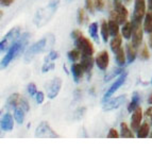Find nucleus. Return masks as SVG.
I'll return each mask as SVG.
<instances>
[{"mask_svg":"<svg viewBox=\"0 0 152 152\" xmlns=\"http://www.w3.org/2000/svg\"><path fill=\"white\" fill-rule=\"evenodd\" d=\"M35 137L36 138H58L60 136L51 129L48 122L43 121L38 124V127L36 128Z\"/></svg>","mask_w":152,"mask_h":152,"instance_id":"7","label":"nucleus"},{"mask_svg":"<svg viewBox=\"0 0 152 152\" xmlns=\"http://www.w3.org/2000/svg\"><path fill=\"white\" fill-rule=\"evenodd\" d=\"M67 56H68L69 61H71L72 63H76V62H78L79 60H80V58H81V51L77 48L72 49V50L68 51Z\"/></svg>","mask_w":152,"mask_h":152,"instance_id":"31","label":"nucleus"},{"mask_svg":"<svg viewBox=\"0 0 152 152\" xmlns=\"http://www.w3.org/2000/svg\"><path fill=\"white\" fill-rule=\"evenodd\" d=\"M54 67H56V65H54V63H52V62H45L43 67H42V72L46 74V72H48V71L54 69Z\"/></svg>","mask_w":152,"mask_h":152,"instance_id":"35","label":"nucleus"},{"mask_svg":"<svg viewBox=\"0 0 152 152\" xmlns=\"http://www.w3.org/2000/svg\"><path fill=\"white\" fill-rule=\"evenodd\" d=\"M142 120V110L140 107H136L131 117V129L133 132H137L140 127V122Z\"/></svg>","mask_w":152,"mask_h":152,"instance_id":"12","label":"nucleus"},{"mask_svg":"<svg viewBox=\"0 0 152 152\" xmlns=\"http://www.w3.org/2000/svg\"><path fill=\"white\" fill-rule=\"evenodd\" d=\"M0 2H1V5H3V7H10L14 2V0H0Z\"/></svg>","mask_w":152,"mask_h":152,"instance_id":"43","label":"nucleus"},{"mask_svg":"<svg viewBox=\"0 0 152 152\" xmlns=\"http://www.w3.org/2000/svg\"><path fill=\"white\" fill-rule=\"evenodd\" d=\"M85 72H86V71H85V69H84L82 64L72 63V65H71V74L74 76V80L76 83H78V82L81 80L82 77L84 76Z\"/></svg>","mask_w":152,"mask_h":152,"instance_id":"15","label":"nucleus"},{"mask_svg":"<svg viewBox=\"0 0 152 152\" xmlns=\"http://www.w3.org/2000/svg\"><path fill=\"white\" fill-rule=\"evenodd\" d=\"M58 56H58V53L56 51H50V52L47 54V56L45 58V62H52V61H54V60H56Z\"/></svg>","mask_w":152,"mask_h":152,"instance_id":"36","label":"nucleus"},{"mask_svg":"<svg viewBox=\"0 0 152 152\" xmlns=\"http://www.w3.org/2000/svg\"><path fill=\"white\" fill-rule=\"evenodd\" d=\"M121 43H122V37L118 34V35L114 36L113 37V39L111 41V44H110V47H111V50L113 51V52H116L118 49L121 47Z\"/></svg>","mask_w":152,"mask_h":152,"instance_id":"26","label":"nucleus"},{"mask_svg":"<svg viewBox=\"0 0 152 152\" xmlns=\"http://www.w3.org/2000/svg\"><path fill=\"white\" fill-rule=\"evenodd\" d=\"M62 87V80L60 78H54L52 81L49 83L48 89H47V96L49 99L56 98L58 95Z\"/></svg>","mask_w":152,"mask_h":152,"instance_id":"10","label":"nucleus"},{"mask_svg":"<svg viewBox=\"0 0 152 152\" xmlns=\"http://www.w3.org/2000/svg\"><path fill=\"white\" fill-rule=\"evenodd\" d=\"M140 94L137 93V91H134L133 95H132V100L130 102V104L128 105V112L132 113V112H134L136 110V107H140Z\"/></svg>","mask_w":152,"mask_h":152,"instance_id":"20","label":"nucleus"},{"mask_svg":"<svg viewBox=\"0 0 152 152\" xmlns=\"http://www.w3.org/2000/svg\"><path fill=\"white\" fill-rule=\"evenodd\" d=\"M29 36H30V34L28 32H25L23 34H21V36H19V38L16 41V43L9 49L7 54H5L4 58L1 61V67L2 68H5L16 56H19L23 52V49L26 48V45L28 44Z\"/></svg>","mask_w":152,"mask_h":152,"instance_id":"2","label":"nucleus"},{"mask_svg":"<svg viewBox=\"0 0 152 152\" xmlns=\"http://www.w3.org/2000/svg\"><path fill=\"white\" fill-rule=\"evenodd\" d=\"M151 85H152V79H151Z\"/></svg>","mask_w":152,"mask_h":152,"instance_id":"48","label":"nucleus"},{"mask_svg":"<svg viewBox=\"0 0 152 152\" xmlns=\"http://www.w3.org/2000/svg\"><path fill=\"white\" fill-rule=\"evenodd\" d=\"M95 3V8L98 11H102L104 9V5H105V1L104 0H94Z\"/></svg>","mask_w":152,"mask_h":152,"instance_id":"40","label":"nucleus"},{"mask_svg":"<svg viewBox=\"0 0 152 152\" xmlns=\"http://www.w3.org/2000/svg\"><path fill=\"white\" fill-rule=\"evenodd\" d=\"M110 17H111V19L116 20L119 25H124V23H127L128 10L121 2H119L117 0L114 2V11H111Z\"/></svg>","mask_w":152,"mask_h":152,"instance_id":"6","label":"nucleus"},{"mask_svg":"<svg viewBox=\"0 0 152 152\" xmlns=\"http://www.w3.org/2000/svg\"><path fill=\"white\" fill-rule=\"evenodd\" d=\"M58 2H60V0H52L46 7L39 9L33 18L34 25L39 28V27H43L48 23L52 18V16L54 15V13L58 7Z\"/></svg>","mask_w":152,"mask_h":152,"instance_id":"3","label":"nucleus"},{"mask_svg":"<svg viewBox=\"0 0 152 152\" xmlns=\"http://www.w3.org/2000/svg\"><path fill=\"white\" fill-rule=\"evenodd\" d=\"M127 76H128V72H127V71H124V72H122V74L118 77V79H117V80H115L114 83L112 84V86L110 87V88L107 89V93L104 94L103 101H105V100H107L110 97H112V95L114 94L115 91H117V89L119 88L121 85H124V83L126 82V80H127Z\"/></svg>","mask_w":152,"mask_h":152,"instance_id":"9","label":"nucleus"},{"mask_svg":"<svg viewBox=\"0 0 152 152\" xmlns=\"http://www.w3.org/2000/svg\"><path fill=\"white\" fill-rule=\"evenodd\" d=\"M140 58L142 60H148L150 58V53H149V50H148L147 45H142L140 52Z\"/></svg>","mask_w":152,"mask_h":152,"instance_id":"34","label":"nucleus"},{"mask_svg":"<svg viewBox=\"0 0 152 152\" xmlns=\"http://www.w3.org/2000/svg\"><path fill=\"white\" fill-rule=\"evenodd\" d=\"M122 72H124V69H122L121 67H119V68H116V69H113L112 71H110L109 75H107V76L104 77V81H105V82H109L110 80L114 79L115 77L121 75Z\"/></svg>","mask_w":152,"mask_h":152,"instance_id":"32","label":"nucleus"},{"mask_svg":"<svg viewBox=\"0 0 152 152\" xmlns=\"http://www.w3.org/2000/svg\"><path fill=\"white\" fill-rule=\"evenodd\" d=\"M81 64L83 65L86 72H91L94 66V58L93 56H81Z\"/></svg>","mask_w":152,"mask_h":152,"instance_id":"19","label":"nucleus"},{"mask_svg":"<svg viewBox=\"0 0 152 152\" xmlns=\"http://www.w3.org/2000/svg\"><path fill=\"white\" fill-rule=\"evenodd\" d=\"M149 133H150V124L144 122L140 127L138 131H137V137L138 138H146V137H148Z\"/></svg>","mask_w":152,"mask_h":152,"instance_id":"23","label":"nucleus"},{"mask_svg":"<svg viewBox=\"0 0 152 152\" xmlns=\"http://www.w3.org/2000/svg\"><path fill=\"white\" fill-rule=\"evenodd\" d=\"M142 34L144 29L142 28V23L133 25V33H132V43L134 44L136 48H138L142 43Z\"/></svg>","mask_w":152,"mask_h":152,"instance_id":"11","label":"nucleus"},{"mask_svg":"<svg viewBox=\"0 0 152 152\" xmlns=\"http://www.w3.org/2000/svg\"><path fill=\"white\" fill-rule=\"evenodd\" d=\"M126 100H127V96L126 95H124V96H118L116 97V98L112 99V100H110L109 102H107V103L103 105V111H112V110H115V109H118L119 107H121L122 104L126 102Z\"/></svg>","mask_w":152,"mask_h":152,"instance_id":"13","label":"nucleus"},{"mask_svg":"<svg viewBox=\"0 0 152 152\" xmlns=\"http://www.w3.org/2000/svg\"><path fill=\"white\" fill-rule=\"evenodd\" d=\"M148 103L149 104H152V94L149 96V98H148Z\"/></svg>","mask_w":152,"mask_h":152,"instance_id":"45","label":"nucleus"},{"mask_svg":"<svg viewBox=\"0 0 152 152\" xmlns=\"http://www.w3.org/2000/svg\"><path fill=\"white\" fill-rule=\"evenodd\" d=\"M124 3H127V4H129V3L131 2L132 0H124Z\"/></svg>","mask_w":152,"mask_h":152,"instance_id":"47","label":"nucleus"},{"mask_svg":"<svg viewBox=\"0 0 152 152\" xmlns=\"http://www.w3.org/2000/svg\"><path fill=\"white\" fill-rule=\"evenodd\" d=\"M109 28H110V34L111 36H116L118 35V32H119V23H117L114 19H110L109 20Z\"/></svg>","mask_w":152,"mask_h":152,"instance_id":"29","label":"nucleus"},{"mask_svg":"<svg viewBox=\"0 0 152 152\" xmlns=\"http://www.w3.org/2000/svg\"><path fill=\"white\" fill-rule=\"evenodd\" d=\"M101 35H102V39H103L104 43H107L109 41V36L110 34V28H109V23H107L105 20H102L101 23Z\"/></svg>","mask_w":152,"mask_h":152,"instance_id":"27","label":"nucleus"},{"mask_svg":"<svg viewBox=\"0 0 152 152\" xmlns=\"http://www.w3.org/2000/svg\"><path fill=\"white\" fill-rule=\"evenodd\" d=\"M148 10L152 14V0H148Z\"/></svg>","mask_w":152,"mask_h":152,"instance_id":"44","label":"nucleus"},{"mask_svg":"<svg viewBox=\"0 0 152 152\" xmlns=\"http://www.w3.org/2000/svg\"><path fill=\"white\" fill-rule=\"evenodd\" d=\"M28 93H29V95H30L31 97L36 96V94H37V89H36L35 84H34V83L28 84Z\"/></svg>","mask_w":152,"mask_h":152,"instance_id":"38","label":"nucleus"},{"mask_svg":"<svg viewBox=\"0 0 152 152\" xmlns=\"http://www.w3.org/2000/svg\"><path fill=\"white\" fill-rule=\"evenodd\" d=\"M19 34H20V29H19V27H14V28L11 29V30L3 36L2 41L0 43V50L2 51V52L8 51L9 49L16 43V41H17L18 38H19Z\"/></svg>","mask_w":152,"mask_h":152,"instance_id":"4","label":"nucleus"},{"mask_svg":"<svg viewBox=\"0 0 152 152\" xmlns=\"http://www.w3.org/2000/svg\"><path fill=\"white\" fill-rule=\"evenodd\" d=\"M35 98H36V102H37L38 104L43 103V102H44V98H45L43 91H37V94H36Z\"/></svg>","mask_w":152,"mask_h":152,"instance_id":"42","label":"nucleus"},{"mask_svg":"<svg viewBox=\"0 0 152 152\" xmlns=\"http://www.w3.org/2000/svg\"><path fill=\"white\" fill-rule=\"evenodd\" d=\"M146 16V1L145 0H135L134 12L132 14V23H142V18Z\"/></svg>","mask_w":152,"mask_h":152,"instance_id":"8","label":"nucleus"},{"mask_svg":"<svg viewBox=\"0 0 152 152\" xmlns=\"http://www.w3.org/2000/svg\"><path fill=\"white\" fill-rule=\"evenodd\" d=\"M95 62H96L99 69L105 70V69L107 68V66H109V62H110V56H109V53H107V50L100 51V52L97 54Z\"/></svg>","mask_w":152,"mask_h":152,"instance_id":"14","label":"nucleus"},{"mask_svg":"<svg viewBox=\"0 0 152 152\" xmlns=\"http://www.w3.org/2000/svg\"><path fill=\"white\" fill-rule=\"evenodd\" d=\"M122 36H124L126 39H130L132 36V33H133V23L127 21L126 23H124V27L121 29Z\"/></svg>","mask_w":152,"mask_h":152,"instance_id":"22","label":"nucleus"},{"mask_svg":"<svg viewBox=\"0 0 152 152\" xmlns=\"http://www.w3.org/2000/svg\"><path fill=\"white\" fill-rule=\"evenodd\" d=\"M75 46L76 48L81 51V56H93L94 53V46L88 38L85 37L83 34H80L77 38H75Z\"/></svg>","mask_w":152,"mask_h":152,"instance_id":"5","label":"nucleus"},{"mask_svg":"<svg viewBox=\"0 0 152 152\" xmlns=\"http://www.w3.org/2000/svg\"><path fill=\"white\" fill-rule=\"evenodd\" d=\"M85 9H86L91 14H94V11H95L94 0H85Z\"/></svg>","mask_w":152,"mask_h":152,"instance_id":"37","label":"nucleus"},{"mask_svg":"<svg viewBox=\"0 0 152 152\" xmlns=\"http://www.w3.org/2000/svg\"><path fill=\"white\" fill-rule=\"evenodd\" d=\"M77 19H78V23L79 25H84L87 20V16L86 13L83 9H78V15H77Z\"/></svg>","mask_w":152,"mask_h":152,"instance_id":"33","label":"nucleus"},{"mask_svg":"<svg viewBox=\"0 0 152 152\" xmlns=\"http://www.w3.org/2000/svg\"><path fill=\"white\" fill-rule=\"evenodd\" d=\"M136 47L134 46L133 43H128L126 45V50H127V58H128V63H132V62L135 61L137 54Z\"/></svg>","mask_w":152,"mask_h":152,"instance_id":"18","label":"nucleus"},{"mask_svg":"<svg viewBox=\"0 0 152 152\" xmlns=\"http://www.w3.org/2000/svg\"><path fill=\"white\" fill-rule=\"evenodd\" d=\"M144 31L147 33H152V14L148 12L145 16L144 20Z\"/></svg>","mask_w":152,"mask_h":152,"instance_id":"28","label":"nucleus"},{"mask_svg":"<svg viewBox=\"0 0 152 152\" xmlns=\"http://www.w3.org/2000/svg\"><path fill=\"white\" fill-rule=\"evenodd\" d=\"M114 1H117V0H114Z\"/></svg>","mask_w":152,"mask_h":152,"instance_id":"49","label":"nucleus"},{"mask_svg":"<svg viewBox=\"0 0 152 152\" xmlns=\"http://www.w3.org/2000/svg\"><path fill=\"white\" fill-rule=\"evenodd\" d=\"M27 112L20 107H17L14 109V118L18 124H23V120H25V116Z\"/></svg>","mask_w":152,"mask_h":152,"instance_id":"25","label":"nucleus"},{"mask_svg":"<svg viewBox=\"0 0 152 152\" xmlns=\"http://www.w3.org/2000/svg\"><path fill=\"white\" fill-rule=\"evenodd\" d=\"M89 35L93 37L96 43H99V36H98V23H91L89 25V29H88Z\"/></svg>","mask_w":152,"mask_h":152,"instance_id":"30","label":"nucleus"},{"mask_svg":"<svg viewBox=\"0 0 152 152\" xmlns=\"http://www.w3.org/2000/svg\"><path fill=\"white\" fill-rule=\"evenodd\" d=\"M14 128V120H13V116L10 113L4 114V116L1 119V129L5 132H10Z\"/></svg>","mask_w":152,"mask_h":152,"instance_id":"17","label":"nucleus"},{"mask_svg":"<svg viewBox=\"0 0 152 152\" xmlns=\"http://www.w3.org/2000/svg\"><path fill=\"white\" fill-rule=\"evenodd\" d=\"M115 58H116L117 65L119 67H121V66H124L126 64V53H124V50L121 47L115 52Z\"/></svg>","mask_w":152,"mask_h":152,"instance_id":"24","label":"nucleus"},{"mask_svg":"<svg viewBox=\"0 0 152 152\" xmlns=\"http://www.w3.org/2000/svg\"><path fill=\"white\" fill-rule=\"evenodd\" d=\"M54 42H56V37H54L53 34H51V33L47 34L42 39H39L38 42L33 44L32 46H30V48L26 51L25 56H23V61L26 63H30L38 53L50 50L51 47L54 45Z\"/></svg>","mask_w":152,"mask_h":152,"instance_id":"1","label":"nucleus"},{"mask_svg":"<svg viewBox=\"0 0 152 152\" xmlns=\"http://www.w3.org/2000/svg\"><path fill=\"white\" fill-rule=\"evenodd\" d=\"M120 130H121V132H120V137H122V138H133V137H134L132 129H130V128L128 127V124H126V122H122V124H120Z\"/></svg>","mask_w":152,"mask_h":152,"instance_id":"21","label":"nucleus"},{"mask_svg":"<svg viewBox=\"0 0 152 152\" xmlns=\"http://www.w3.org/2000/svg\"><path fill=\"white\" fill-rule=\"evenodd\" d=\"M119 136L120 135L115 129H111L109 131V134H107V138H118Z\"/></svg>","mask_w":152,"mask_h":152,"instance_id":"41","label":"nucleus"},{"mask_svg":"<svg viewBox=\"0 0 152 152\" xmlns=\"http://www.w3.org/2000/svg\"><path fill=\"white\" fill-rule=\"evenodd\" d=\"M23 97L20 96L19 94H13L9 97V99L7 100V109L8 110H14L15 107H19L21 104Z\"/></svg>","mask_w":152,"mask_h":152,"instance_id":"16","label":"nucleus"},{"mask_svg":"<svg viewBox=\"0 0 152 152\" xmlns=\"http://www.w3.org/2000/svg\"><path fill=\"white\" fill-rule=\"evenodd\" d=\"M150 34H151V36H150V47L152 49V33H150Z\"/></svg>","mask_w":152,"mask_h":152,"instance_id":"46","label":"nucleus"},{"mask_svg":"<svg viewBox=\"0 0 152 152\" xmlns=\"http://www.w3.org/2000/svg\"><path fill=\"white\" fill-rule=\"evenodd\" d=\"M145 117H146L147 122L152 124V107H148V109L146 110V112H145Z\"/></svg>","mask_w":152,"mask_h":152,"instance_id":"39","label":"nucleus"}]
</instances>
